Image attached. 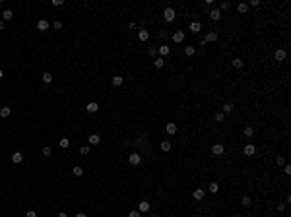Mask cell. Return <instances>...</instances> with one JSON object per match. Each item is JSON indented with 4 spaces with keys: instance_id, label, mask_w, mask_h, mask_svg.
Here are the masks:
<instances>
[{
    "instance_id": "6da1fadb",
    "label": "cell",
    "mask_w": 291,
    "mask_h": 217,
    "mask_svg": "<svg viewBox=\"0 0 291 217\" xmlns=\"http://www.w3.org/2000/svg\"><path fill=\"white\" fill-rule=\"evenodd\" d=\"M175 16H177V14H175L173 8H165V10H163V19H165V21H173Z\"/></svg>"
},
{
    "instance_id": "7a4b0ae2",
    "label": "cell",
    "mask_w": 291,
    "mask_h": 217,
    "mask_svg": "<svg viewBox=\"0 0 291 217\" xmlns=\"http://www.w3.org/2000/svg\"><path fill=\"white\" fill-rule=\"evenodd\" d=\"M128 161H130V165H140V163H142V155L140 153H130Z\"/></svg>"
},
{
    "instance_id": "3957f363",
    "label": "cell",
    "mask_w": 291,
    "mask_h": 217,
    "mask_svg": "<svg viewBox=\"0 0 291 217\" xmlns=\"http://www.w3.org/2000/svg\"><path fill=\"white\" fill-rule=\"evenodd\" d=\"M285 56H287V52H285L283 49H278V51L274 52V58H276L278 62H283V60H285Z\"/></svg>"
},
{
    "instance_id": "277c9868",
    "label": "cell",
    "mask_w": 291,
    "mask_h": 217,
    "mask_svg": "<svg viewBox=\"0 0 291 217\" xmlns=\"http://www.w3.org/2000/svg\"><path fill=\"white\" fill-rule=\"evenodd\" d=\"M212 153L213 155H223L225 153V147L221 146V144H215V146H212Z\"/></svg>"
},
{
    "instance_id": "5b68a950",
    "label": "cell",
    "mask_w": 291,
    "mask_h": 217,
    "mask_svg": "<svg viewBox=\"0 0 291 217\" xmlns=\"http://www.w3.org/2000/svg\"><path fill=\"white\" fill-rule=\"evenodd\" d=\"M173 41H175V43H182V41H184V31H182V29L175 31L173 33Z\"/></svg>"
},
{
    "instance_id": "8992f818",
    "label": "cell",
    "mask_w": 291,
    "mask_h": 217,
    "mask_svg": "<svg viewBox=\"0 0 291 217\" xmlns=\"http://www.w3.org/2000/svg\"><path fill=\"white\" fill-rule=\"evenodd\" d=\"M243 153L250 157V155H254V153H256V147L252 146V144H246V146H245V149H243Z\"/></svg>"
},
{
    "instance_id": "52a82bcc",
    "label": "cell",
    "mask_w": 291,
    "mask_h": 217,
    "mask_svg": "<svg viewBox=\"0 0 291 217\" xmlns=\"http://www.w3.org/2000/svg\"><path fill=\"white\" fill-rule=\"evenodd\" d=\"M157 52H159L161 56H167V54H171V47H169V45H161V47H157Z\"/></svg>"
},
{
    "instance_id": "ba28073f",
    "label": "cell",
    "mask_w": 291,
    "mask_h": 217,
    "mask_svg": "<svg viewBox=\"0 0 291 217\" xmlns=\"http://www.w3.org/2000/svg\"><path fill=\"white\" fill-rule=\"evenodd\" d=\"M85 111H87V113H91V115H93V113H97V111H99V103H95V101H93V103H87Z\"/></svg>"
},
{
    "instance_id": "9c48e42d",
    "label": "cell",
    "mask_w": 291,
    "mask_h": 217,
    "mask_svg": "<svg viewBox=\"0 0 291 217\" xmlns=\"http://www.w3.org/2000/svg\"><path fill=\"white\" fill-rule=\"evenodd\" d=\"M210 19H212V21H219V19H221V12L217 10V8L210 12Z\"/></svg>"
},
{
    "instance_id": "30bf717a",
    "label": "cell",
    "mask_w": 291,
    "mask_h": 217,
    "mask_svg": "<svg viewBox=\"0 0 291 217\" xmlns=\"http://www.w3.org/2000/svg\"><path fill=\"white\" fill-rule=\"evenodd\" d=\"M37 29L39 31H47V29H49V21H47V19H39L37 21Z\"/></svg>"
},
{
    "instance_id": "8fae6325",
    "label": "cell",
    "mask_w": 291,
    "mask_h": 217,
    "mask_svg": "<svg viewBox=\"0 0 291 217\" xmlns=\"http://www.w3.org/2000/svg\"><path fill=\"white\" fill-rule=\"evenodd\" d=\"M204 194H206V192L202 190V188H196V190H194V200H196V202L204 200Z\"/></svg>"
},
{
    "instance_id": "7c38bea8",
    "label": "cell",
    "mask_w": 291,
    "mask_h": 217,
    "mask_svg": "<svg viewBox=\"0 0 291 217\" xmlns=\"http://www.w3.org/2000/svg\"><path fill=\"white\" fill-rule=\"evenodd\" d=\"M165 132H167V134H171V136H173V134H177V124L169 122L167 126H165Z\"/></svg>"
},
{
    "instance_id": "4fadbf2b",
    "label": "cell",
    "mask_w": 291,
    "mask_h": 217,
    "mask_svg": "<svg viewBox=\"0 0 291 217\" xmlns=\"http://www.w3.org/2000/svg\"><path fill=\"white\" fill-rule=\"evenodd\" d=\"M188 29H190V31H192V33H198V31H200V29H202V23H200V21H192V23H190V27H188Z\"/></svg>"
},
{
    "instance_id": "5bb4252c",
    "label": "cell",
    "mask_w": 291,
    "mask_h": 217,
    "mask_svg": "<svg viewBox=\"0 0 291 217\" xmlns=\"http://www.w3.org/2000/svg\"><path fill=\"white\" fill-rule=\"evenodd\" d=\"M87 141H89V146H97V144L101 141V138H99L97 134H91L89 138H87Z\"/></svg>"
},
{
    "instance_id": "9a60e30c",
    "label": "cell",
    "mask_w": 291,
    "mask_h": 217,
    "mask_svg": "<svg viewBox=\"0 0 291 217\" xmlns=\"http://www.w3.org/2000/svg\"><path fill=\"white\" fill-rule=\"evenodd\" d=\"M138 35H140V41H142V43H146V41L149 39V31H146V29H140Z\"/></svg>"
},
{
    "instance_id": "2e32d148",
    "label": "cell",
    "mask_w": 291,
    "mask_h": 217,
    "mask_svg": "<svg viewBox=\"0 0 291 217\" xmlns=\"http://www.w3.org/2000/svg\"><path fill=\"white\" fill-rule=\"evenodd\" d=\"M204 41H206V43H212V41H217V33H215V31H210V33L206 35V39H204Z\"/></svg>"
},
{
    "instance_id": "e0dca14e",
    "label": "cell",
    "mask_w": 291,
    "mask_h": 217,
    "mask_svg": "<svg viewBox=\"0 0 291 217\" xmlns=\"http://www.w3.org/2000/svg\"><path fill=\"white\" fill-rule=\"evenodd\" d=\"M237 12H239V14H246V12H248V4H246V2H241L239 6H237Z\"/></svg>"
},
{
    "instance_id": "ac0fdd59",
    "label": "cell",
    "mask_w": 291,
    "mask_h": 217,
    "mask_svg": "<svg viewBox=\"0 0 291 217\" xmlns=\"http://www.w3.org/2000/svg\"><path fill=\"white\" fill-rule=\"evenodd\" d=\"M21 159H23V155L19 153V151H16V153L12 155V163H16V165H18V163H21Z\"/></svg>"
},
{
    "instance_id": "d6986e66",
    "label": "cell",
    "mask_w": 291,
    "mask_h": 217,
    "mask_svg": "<svg viewBox=\"0 0 291 217\" xmlns=\"http://www.w3.org/2000/svg\"><path fill=\"white\" fill-rule=\"evenodd\" d=\"M149 211V202H140V213H148Z\"/></svg>"
},
{
    "instance_id": "ffe728a7",
    "label": "cell",
    "mask_w": 291,
    "mask_h": 217,
    "mask_svg": "<svg viewBox=\"0 0 291 217\" xmlns=\"http://www.w3.org/2000/svg\"><path fill=\"white\" fill-rule=\"evenodd\" d=\"M10 113H12V111H10V107H2V108H0V116H2V118H8V116H10Z\"/></svg>"
},
{
    "instance_id": "44dd1931",
    "label": "cell",
    "mask_w": 291,
    "mask_h": 217,
    "mask_svg": "<svg viewBox=\"0 0 291 217\" xmlns=\"http://www.w3.org/2000/svg\"><path fill=\"white\" fill-rule=\"evenodd\" d=\"M122 83H124V78L122 76H115V78H113V85L118 87V85H122Z\"/></svg>"
},
{
    "instance_id": "7402d4cb",
    "label": "cell",
    "mask_w": 291,
    "mask_h": 217,
    "mask_svg": "<svg viewBox=\"0 0 291 217\" xmlns=\"http://www.w3.org/2000/svg\"><path fill=\"white\" fill-rule=\"evenodd\" d=\"M72 174H74V176H82V174H84V169H82V167H74V169H72Z\"/></svg>"
},
{
    "instance_id": "603a6c76",
    "label": "cell",
    "mask_w": 291,
    "mask_h": 217,
    "mask_svg": "<svg viewBox=\"0 0 291 217\" xmlns=\"http://www.w3.org/2000/svg\"><path fill=\"white\" fill-rule=\"evenodd\" d=\"M41 80H43V83H51V82H52V74H49V72H45V74H43V78H41Z\"/></svg>"
},
{
    "instance_id": "cb8c5ba5",
    "label": "cell",
    "mask_w": 291,
    "mask_h": 217,
    "mask_svg": "<svg viewBox=\"0 0 291 217\" xmlns=\"http://www.w3.org/2000/svg\"><path fill=\"white\" fill-rule=\"evenodd\" d=\"M208 190L212 192V194H215V192L219 190V186H217V182H210V186H208Z\"/></svg>"
},
{
    "instance_id": "d4e9b609",
    "label": "cell",
    "mask_w": 291,
    "mask_h": 217,
    "mask_svg": "<svg viewBox=\"0 0 291 217\" xmlns=\"http://www.w3.org/2000/svg\"><path fill=\"white\" fill-rule=\"evenodd\" d=\"M58 146H60V147H62V149H66V147H68V146H70V140H68V138H62V140H60V141H58Z\"/></svg>"
},
{
    "instance_id": "484cf974",
    "label": "cell",
    "mask_w": 291,
    "mask_h": 217,
    "mask_svg": "<svg viewBox=\"0 0 291 217\" xmlns=\"http://www.w3.org/2000/svg\"><path fill=\"white\" fill-rule=\"evenodd\" d=\"M12 16H14L12 10H4V12H2V21H4V19H12Z\"/></svg>"
},
{
    "instance_id": "4316f807",
    "label": "cell",
    "mask_w": 291,
    "mask_h": 217,
    "mask_svg": "<svg viewBox=\"0 0 291 217\" xmlns=\"http://www.w3.org/2000/svg\"><path fill=\"white\" fill-rule=\"evenodd\" d=\"M243 134H245V136H246V138H252V136H254V130H252V128H250V126H246V128H245V130H243Z\"/></svg>"
},
{
    "instance_id": "83f0119b",
    "label": "cell",
    "mask_w": 291,
    "mask_h": 217,
    "mask_svg": "<svg viewBox=\"0 0 291 217\" xmlns=\"http://www.w3.org/2000/svg\"><path fill=\"white\" fill-rule=\"evenodd\" d=\"M155 68H163V66H165V60H163V58L161 56H159V58H155Z\"/></svg>"
},
{
    "instance_id": "f1b7e54d",
    "label": "cell",
    "mask_w": 291,
    "mask_h": 217,
    "mask_svg": "<svg viewBox=\"0 0 291 217\" xmlns=\"http://www.w3.org/2000/svg\"><path fill=\"white\" fill-rule=\"evenodd\" d=\"M161 149L163 151H171V141H167V140L161 141Z\"/></svg>"
},
{
    "instance_id": "f546056e",
    "label": "cell",
    "mask_w": 291,
    "mask_h": 217,
    "mask_svg": "<svg viewBox=\"0 0 291 217\" xmlns=\"http://www.w3.org/2000/svg\"><path fill=\"white\" fill-rule=\"evenodd\" d=\"M233 66H235V68H243V60H241V58H233Z\"/></svg>"
},
{
    "instance_id": "4dcf8cb0",
    "label": "cell",
    "mask_w": 291,
    "mask_h": 217,
    "mask_svg": "<svg viewBox=\"0 0 291 217\" xmlns=\"http://www.w3.org/2000/svg\"><path fill=\"white\" fill-rule=\"evenodd\" d=\"M233 108L235 107H233L231 103H225V105H223V113H233Z\"/></svg>"
},
{
    "instance_id": "1f68e13d",
    "label": "cell",
    "mask_w": 291,
    "mask_h": 217,
    "mask_svg": "<svg viewBox=\"0 0 291 217\" xmlns=\"http://www.w3.org/2000/svg\"><path fill=\"white\" fill-rule=\"evenodd\" d=\"M241 204L245 205V207H248V205H250V198H248V196H243V198H241Z\"/></svg>"
},
{
    "instance_id": "d6a6232c",
    "label": "cell",
    "mask_w": 291,
    "mask_h": 217,
    "mask_svg": "<svg viewBox=\"0 0 291 217\" xmlns=\"http://www.w3.org/2000/svg\"><path fill=\"white\" fill-rule=\"evenodd\" d=\"M184 54H186V56H194V47H186V49H184Z\"/></svg>"
},
{
    "instance_id": "836d02e7",
    "label": "cell",
    "mask_w": 291,
    "mask_h": 217,
    "mask_svg": "<svg viewBox=\"0 0 291 217\" xmlns=\"http://www.w3.org/2000/svg\"><path fill=\"white\" fill-rule=\"evenodd\" d=\"M215 120H217V122H223V120H225V115H223V113H217V115H215Z\"/></svg>"
},
{
    "instance_id": "e575fe53",
    "label": "cell",
    "mask_w": 291,
    "mask_h": 217,
    "mask_svg": "<svg viewBox=\"0 0 291 217\" xmlns=\"http://www.w3.org/2000/svg\"><path fill=\"white\" fill-rule=\"evenodd\" d=\"M51 153H52V149H51L49 146H45V147H43V155H47V157H49Z\"/></svg>"
},
{
    "instance_id": "d590c367",
    "label": "cell",
    "mask_w": 291,
    "mask_h": 217,
    "mask_svg": "<svg viewBox=\"0 0 291 217\" xmlns=\"http://www.w3.org/2000/svg\"><path fill=\"white\" fill-rule=\"evenodd\" d=\"M276 163H278V165H285V157L278 155V157H276Z\"/></svg>"
},
{
    "instance_id": "8d00e7d4",
    "label": "cell",
    "mask_w": 291,
    "mask_h": 217,
    "mask_svg": "<svg viewBox=\"0 0 291 217\" xmlns=\"http://www.w3.org/2000/svg\"><path fill=\"white\" fill-rule=\"evenodd\" d=\"M52 27H54L56 31H60V29H62V21H54V23H52Z\"/></svg>"
},
{
    "instance_id": "74e56055",
    "label": "cell",
    "mask_w": 291,
    "mask_h": 217,
    "mask_svg": "<svg viewBox=\"0 0 291 217\" xmlns=\"http://www.w3.org/2000/svg\"><path fill=\"white\" fill-rule=\"evenodd\" d=\"M148 52H149V56H155V52H157V47H149Z\"/></svg>"
},
{
    "instance_id": "f35d334b",
    "label": "cell",
    "mask_w": 291,
    "mask_h": 217,
    "mask_svg": "<svg viewBox=\"0 0 291 217\" xmlns=\"http://www.w3.org/2000/svg\"><path fill=\"white\" fill-rule=\"evenodd\" d=\"M283 172H285V174H291V165L285 163V165H283Z\"/></svg>"
},
{
    "instance_id": "ab89813d",
    "label": "cell",
    "mask_w": 291,
    "mask_h": 217,
    "mask_svg": "<svg viewBox=\"0 0 291 217\" xmlns=\"http://www.w3.org/2000/svg\"><path fill=\"white\" fill-rule=\"evenodd\" d=\"M80 153H82V155H87V153H89V147H87V146H84L82 149H80Z\"/></svg>"
},
{
    "instance_id": "60d3db41",
    "label": "cell",
    "mask_w": 291,
    "mask_h": 217,
    "mask_svg": "<svg viewBox=\"0 0 291 217\" xmlns=\"http://www.w3.org/2000/svg\"><path fill=\"white\" fill-rule=\"evenodd\" d=\"M229 8H231L229 2H221V10H229Z\"/></svg>"
},
{
    "instance_id": "b9f144b4",
    "label": "cell",
    "mask_w": 291,
    "mask_h": 217,
    "mask_svg": "<svg viewBox=\"0 0 291 217\" xmlns=\"http://www.w3.org/2000/svg\"><path fill=\"white\" fill-rule=\"evenodd\" d=\"M64 4V0H52V6H62Z\"/></svg>"
},
{
    "instance_id": "7bdbcfd3",
    "label": "cell",
    "mask_w": 291,
    "mask_h": 217,
    "mask_svg": "<svg viewBox=\"0 0 291 217\" xmlns=\"http://www.w3.org/2000/svg\"><path fill=\"white\" fill-rule=\"evenodd\" d=\"M25 217H37V213H35V211H33V209H29V211H27V213H25Z\"/></svg>"
},
{
    "instance_id": "ee69618b",
    "label": "cell",
    "mask_w": 291,
    "mask_h": 217,
    "mask_svg": "<svg viewBox=\"0 0 291 217\" xmlns=\"http://www.w3.org/2000/svg\"><path fill=\"white\" fill-rule=\"evenodd\" d=\"M128 217H140V211H130Z\"/></svg>"
},
{
    "instance_id": "f6af8a7d",
    "label": "cell",
    "mask_w": 291,
    "mask_h": 217,
    "mask_svg": "<svg viewBox=\"0 0 291 217\" xmlns=\"http://www.w3.org/2000/svg\"><path fill=\"white\" fill-rule=\"evenodd\" d=\"M278 211H279V213H283V211H285V204H279L278 205Z\"/></svg>"
},
{
    "instance_id": "bcb514c9",
    "label": "cell",
    "mask_w": 291,
    "mask_h": 217,
    "mask_svg": "<svg viewBox=\"0 0 291 217\" xmlns=\"http://www.w3.org/2000/svg\"><path fill=\"white\" fill-rule=\"evenodd\" d=\"M4 27H6V23H4V21H2V19H0V31H2V29H4Z\"/></svg>"
},
{
    "instance_id": "7dc6e473",
    "label": "cell",
    "mask_w": 291,
    "mask_h": 217,
    "mask_svg": "<svg viewBox=\"0 0 291 217\" xmlns=\"http://www.w3.org/2000/svg\"><path fill=\"white\" fill-rule=\"evenodd\" d=\"M58 217H68V215H66L64 211H60V213H58Z\"/></svg>"
},
{
    "instance_id": "c3c4849f",
    "label": "cell",
    "mask_w": 291,
    "mask_h": 217,
    "mask_svg": "<svg viewBox=\"0 0 291 217\" xmlns=\"http://www.w3.org/2000/svg\"><path fill=\"white\" fill-rule=\"evenodd\" d=\"M76 217H87L85 213H76Z\"/></svg>"
},
{
    "instance_id": "681fc988",
    "label": "cell",
    "mask_w": 291,
    "mask_h": 217,
    "mask_svg": "<svg viewBox=\"0 0 291 217\" xmlns=\"http://www.w3.org/2000/svg\"><path fill=\"white\" fill-rule=\"evenodd\" d=\"M2 76H4V74H2V70H0V78H2Z\"/></svg>"
},
{
    "instance_id": "f907efd6",
    "label": "cell",
    "mask_w": 291,
    "mask_h": 217,
    "mask_svg": "<svg viewBox=\"0 0 291 217\" xmlns=\"http://www.w3.org/2000/svg\"><path fill=\"white\" fill-rule=\"evenodd\" d=\"M237 217H243V215H237Z\"/></svg>"
},
{
    "instance_id": "816d5d0a",
    "label": "cell",
    "mask_w": 291,
    "mask_h": 217,
    "mask_svg": "<svg viewBox=\"0 0 291 217\" xmlns=\"http://www.w3.org/2000/svg\"><path fill=\"white\" fill-rule=\"evenodd\" d=\"M149 217H155V215H149Z\"/></svg>"
}]
</instances>
